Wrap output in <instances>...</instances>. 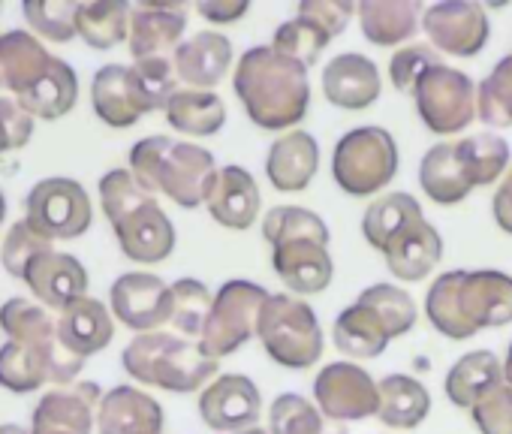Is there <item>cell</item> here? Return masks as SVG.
Instances as JSON below:
<instances>
[{
	"instance_id": "cell-3",
	"label": "cell",
	"mask_w": 512,
	"mask_h": 434,
	"mask_svg": "<svg viewBox=\"0 0 512 434\" xmlns=\"http://www.w3.org/2000/svg\"><path fill=\"white\" fill-rule=\"evenodd\" d=\"M100 205L127 260L154 266L172 257L175 227L169 214L130 169H109L100 178Z\"/></svg>"
},
{
	"instance_id": "cell-31",
	"label": "cell",
	"mask_w": 512,
	"mask_h": 434,
	"mask_svg": "<svg viewBox=\"0 0 512 434\" xmlns=\"http://www.w3.org/2000/svg\"><path fill=\"white\" fill-rule=\"evenodd\" d=\"M79 100V79H76V70L55 58L52 67L22 94L16 97V103L31 115V118H40V121H55V118H64Z\"/></svg>"
},
{
	"instance_id": "cell-27",
	"label": "cell",
	"mask_w": 512,
	"mask_h": 434,
	"mask_svg": "<svg viewBox=\"0 0 512 434\" xmlns=\"http://www.w3.org/2000/svg\"><path fill=\"white\" fill-rule=\"evenodd\" d=\"M58 338L73 356L88 359L112 344L115 338L112 311L100 299L85 296L58 314Z\"/></svg>"
},
{
	"instance_id": "cell-49",
	"label": "cell",
	"mask_w": 512,
	"mask_h": 434,
	"mask_svg": "<svg viewBox=\"0 0 512 434\" xmlns=\"http://www.w3.org/2000/svg\"><path fill=\"white\" fill-rule=\"evenodd\" d=\"M470 416L479 434H512V383H497L470 410Z\"/></svg>"
},
{
	"instance_id": "cell-8",
	"label": "cell",
	"mask_w": 512,
	"mask_h": 434,
	"mask_svg": "<svg viewBox=\"0 0 512 434\" xmlns=\"http://www.w3.org/2000/svg\"><path fill=\"white\" fill-rule=\"evenodd\" d=\"M269 296L272 293L266 287L253 281H226L214 293V305L199 338L202 350L220 362L223 356H232L250 338H256V326H260V314Z\"/></svg>"
},
{
	"instance_id": "cell-50",
	"label": "cell",
	"mask_w": 512,
	"mask_h": 434,
	"mask_svg": "<svg viewBox=\"0 0 512 434\" xmlns=\"http://www.w3.org/2000/svg\"><path fill=\"white\" fill-rule=\"evenodd\" d=\"M154 112L166 109V103L172 100V94L178 91L175 82H178V73H175V64L169 58H145V61H136L133 64Z\"/></svg>"
},
{
	"instance_id": "cell-23",
	"label": "cell",
	"mask_w": 512,
	"mask_h": 434,
	"mask_svg": "<svg viewBox=\"0 0 512 434\" xmlns=\"http://www.w3.org/2000/svg\"><path fill=\"white\" fill-rule=\"evenodd\" d=\"M172 64L187 88L211 91L232 67V43L220 31H199L172 52Z\"/></svg>"
},
{
	"instance_id": "cell-43",
	"label": "cell",
	"mask_w": 512,
	"mask_h": 434,
	"mask_svg": "<svg viewBox=\"0 0 512 434\" xmlns=\"http://www.w3.org/2000/svg\"><path fill=\"white\" fill-rule=\"evenodd\" d=\"M476 115L488 127H512V55L500 58L476 85Z\"/></svg>"
},
{
	"instance_id": "cell-41",
	"label": "cell",
	"mask_w": 512,
	"mask_h": 434,
	"mask_svg": "<svg viewBox=\"0 0 512 434\" xmlns=\"http://www.w3.org/2000/svg\"><path fill=\"white\" fill-rule=\"evenodd\" d=\"M214 305V293L196 281V278H181L172 284V314H169V326L181 335V338H202L208 314Z\"/></svg>"
},
{
	"instance_id": "cell-11",
	"label": "cell",
	"mask_w": 512,
	"mask_h": 434,
	"mask_svg": "<svg viewBox=\"0 0 512 434\" xmlns=\"http://www.w3.org/2000/svg\"><path fill=\"white\" fill-rule=\"evenodd\" d=\"M85 359L73 356L61 341L52 347H31L7 341L0 347V386L10 392H34L43 383L70 386L76 383Z\"/></svg>"
},
{
	"instance_id": "cell-35",
	"label": "cell",
	"mask_w": 512,
	"mask_h": 434,
	"mask_svg": "<svg viewBox=\"0 0 512 434\" xmlns=\"http://www.w3.org/2000/svg\"><path fill=\"white\" fill-rule=\"evenodd\" d=\"M422 214V205L413 193L407 190H395V193H386L380 199H374L368 208H365V217H362V236L365 242L374 248V251H386L389 242L404 230L410 227L413 221H419Z\"/></svg>"
},
{
	"instance_id": "cell-54",
	"label": "cell",
	"mask_w": 512,
	"mask_h": 434,
	"mask_svg": "<svg viewBox=\"0 0 512 434\" xmlns=\"http://www.w3.org/2000/svg\"><path fill=\"white\" fill-rule=\"evenodd\" d=\"M491 211H494V221L503 233L512 236V166L506 169L494 199H491Z\"/></svg>"
},
{
	"instance_id": "cell-14",
	"label": "cell",
	"mask_w": 512,
	"mask_h": 434,
	"mask_svg": "<svg viewBox=\"0 0 512 434\" xmlns=\"http://www.w3.org/2000/svg\"><path fill=\"white\" fill-rule=\"evenodd\" d=\"M112 314L133 332H160L172 314V284L151 272H127L109 290Z\"/></svg>"
},
{
	"instance_id": "cell-46",
	"label": "cell",
	"mask_w": 512,
	"mask_h": 434,
	"mask_svg": "<svg viewBox=\"0 0 512 434\" xmlns=\"http://www.w3.org/2000/svg\"><path fill=\"white\" fill-rule=\"evenodd\" d=\"M269 434H323V413L299 392H284L269 407Z\"/></svg>"
},
{
	"instance_id": "cell-13",
	"label": "cell",
	"mask_w": 512,
	"mask_h": 434,
	"mask_svg": "<svg viewBox=\"0 0 512 434\" xmlns=\"http://www.w3.org/2000/svg\"><path fill=\"white\" fill-rule=\"evenodd\" d=\"M314 398L326 419L359 422L377 416L380 383L356 362H329L314 380Z\"/></svg>"
},
{
	"instance_id": "cell-39",
	"label": "cell",
	"mask_w": 512,
	"mask_h": 434,
	"mask_svg": "<svg viewBox=\"0 0 512 434\" xmlns=\"http://www.w3.org/2000/svg\"><path fill=\"white\" fill-rule=\"evenodd\" d=\"M263 239L278 248L284 242H296V239H311L320 245H329V227L326 221L302 205H275L269 208V214L263 217Z\"/></svg>"
},
{
	"instance_id": "cell-53",
	"label": "cell",
	"mask_w": 512,
	"mask_h": 434,
	"mask_svg": "<svg viewBox=\"0 0 512 434\" xmlns=\"http://www.w3.org/2000/svg\"><path fill=\"white\" fill-rule=\"evenodd\" d=\"M196 10L211 25H232V22L247 16L250 0H199Z\"/></svg>"
},
{
	"instance_id": "cell-16",
	"label": "cell",
	"mask_w": 512,
	"mask_h": 434,
	"mask_svg": "<svg viewBox=\"0 0 512 434\" xmlns=\"http://www.w3.org/2000/svg\"><path fill=\"white\" fill-rule=\"evenodd\" d=\"M100 386L97 383H70L46 392L34 407L31 434H91L100 410Z\"/></svg>"
},
{
	"instance_id": "cell-38",
	"label": "cell",
	"mask_w": 512,
	"mask_h": 434,
	"mask_svg": "<svg viewBox=\"0 0 512 434\" xmlns=\"http://www.w3.org/2000/svg\"><path fill=\"white\" fill-rule=\"evenodd\" d=\"M0 329L10 341L31 344V347H52L58 344V320L46 311V305L31 299H10L0 305Z\"/></svg>"
},
{
	"instance_id": "cell-25",
	"label": "cell",
	"mask_w": 512,
	"mask_h": 434,
	"mask_svg": "<svg viewBox=\"0 0 512 434\" xmlns=\"http://www.w3.org/2000/svg\"><path fill=\"white\" fill-rule=\"evenodd\" d=\"M320 169V145L308 130L284 133L266 154L269 184L281 193L305 190Z\"/></svg>"
},
{
	"instance_id": "cell-57",
	"label": "cell",
	"mask_w": 512,
	"mask_h": 434,
	"mask_svg": "<svg viewBox=\"0 0 512 434\" xmlns=\"http://www.w3.org/2000/svg\"><path fill=\"white\" fill-rule=\"evenodd\" d=\"M4 217H7V199L0 193V224H4Z\"/></svg>"
},
{
	"instance_id": "cell-12",
	"label": "cell",
	"mask_w": 512,
	"mask_h": 434,
	"mask_svg": "<svg viewBox=\"0 0 512 434\" xmlns=\"http://www.w3.org/2000/svg\"><path fill=\"white\" fill-rule=\"evenodd\" d=\"M422 31L431 49L452 58H476L491 37V22L476 0H440L434 7H425Z\"/></svg>"
},
{
	"instance_id": "cell-37",
	"label": "cell",
	"mask_w": 512,
	"mask_h": 434,
	"mask_svg": "<svg viewBox=\"0 0 512 434\" xmlns=\"http://www.w3.org/2000/svg\"><path fill=\"white\" fill-rule=\"evenodd\" d=\"M130 16L133 7L124 0H94V4L79 7L76 31L91 49L109 52L118 43L130 40Z\"/></svg>"
},
{
	"instance_id": "cell-20",
	"label": "cell",
	"mask_w": 512,
	"mask_h": 434,
	"mask_svg": "<svg viewBox=\"0 0 512 434\" xmlns=\"http://www.w3.org/2000/svg\"><path fill=\"white\" fill-rule=\"evenodd\" d=\"M25 284L40 299V305L67 311L73 302L88 296V269L73 254L46 251L28 266Z\"/></svg>"
},
{
	"instance_id": "cell-22",
	"label": "cell",
	"mask_w": 512,
	"mask_h": 434,
	"mask_svg": "<svg viewBox=\"0 0 512 434\" xmlns=\"http://www.w3.org/2000/svg\"><path fill=\"white\" fill-rule=\"evenodd\" d=\"M272 266L278 278L284 281V287L299 296H317L329 290L335 278L329 245H320L311 239H296V242H284L272 248Z\"/></svg>"
},
{
	"instance_id": "cell-30",
	"label": "cell",
	"mask_w": 512,
	"mask_h": 434,
	"mask_svg": "<svg viewBox=\"0 0 512 434\" xmlns=\"http://www.w3.org/2000/svg\"><path fill=\"white\" fill-rule=\"evenodd\" d=\"M419 184L437 205H458L470 196L473 181L458 160L455 142H437L419 163Z\"/></svg>"
},
{
	"instance_id": "cell-40",
	"label": "cell",
	"mask_w": 512,
	"mask_h": 434,
	"mask_svg": "<svg viewBox=\"0 0 512 434\" xmlns=\"http://www.w3.org/2000/svg\"><path fill=\"white\" fill-rule=\"evenodd\" d=\"M458 160L467 169L473 187L494 184L509 169V145L497 133H476L455 142Z\"/></svg>"
},
{
	"instance_id": "cell-45",
	"label": "cell",
	"mask_w": 512,
	"mask_h": 434,
	"mask_svg": "<svg viewBox=\"0 0 512 434\" xmlns=\"http://www.w3.org/2000/svg\"><path fill=\"white\" fill-rule=\"evenodd\" d=\"M79 7L82 4H76V0H28L22 13L40 37L52 43H70L79 34L76 31Z\"/></svg>"
},
{
	"instance_id": "cell-36",
	"label": "cell",
	"mask_w": 512,
	"mask_h": 434,
	"mask_svg": "<svg viewBox=\"0 0 512 434\" xmlns=\"http://www.w3.org/2000/svg\"><path fill=\"white\" fill-rule=\"evenodd\" d=\"M332 341L350 359H374L389 347L392 338H389L386 326L380 323V317L371 308L356 302L335 317Z\"/></svg>"
},
{
	"instance_id": "cell-1",
	"label": "cell",
	"mask_w": 512,
	"mask_h": 434,
	"mask_svg": "<svg viewBox=\"0 0 512 434\" xmlns=\"http://www.w3.org/2000/svg\"><path fill=\"white\" fill-rule=\"evenodd\" d=\"M232 88L247 118L263 130H287L299 124L311 106L308 67L275 46L247 49L235 64Z\"/></svg>"
},
{
	"instance_id": "cell-9",
	"label": "cell",
	"mask_w": 512,
	"mask_h": 434,
	"mask_svg": "<svg viewBox=\"0 0 512 434\" xmlns=\"http://www.w3.org/2000/svg\"><path fill=\"white\" fill-rule=\"evenodd\" d=\"M422 124L437 136H455L476 118V85L467 73L437 64L413 88Z\"/></svg>"
},
{
	"instance_id": "cell-18",
	"label": "cell",
	"mask_w": 512,
	"mask_h": 434,
	"mask_svg": "<svg viewBox=\"0 0 512 434\" xmlns=\"http://www.w3.org/2000/svg\"><path fill=\"white\" fill-rule=\"evenodd\" d=\"M187 28V7L169 4V0H145L133 7L130 16V55L136 61L166 58V52L178 49Z\"/></svg>"
},
{
	"instance_id": "cell-48",
	"label": "cell",
	"mask_w": 512,
	"mask_h": 434,
	"mask_svg": "<svg viewBox=\"0 0 512 434\" xmlns=\"http://www.w3.org/2000/svg\"><path fill=\"white\" fill-rule=\"evenodd\" d=\"M437 64H443L437 49H431V46H425V43H407V46H401V49L392 55V61H389V79H392V85H395L401 94H413L416 82H419L431 67H437Z\"/></svg>"
},
{
	"instance_id": "cell-29",
	"label": "cell",
	"mask_w": 512,
	"mask_h": 434,
	"mask_svg": "<svg viewBox=\"0 0 512 434\" xmlns=\"http://www.w3.org/2000/svg\"><path fill=\"white\" fill-rule=\"evenodd\" d=\"M55 55L28 31L0 34V91L22 97L49 67Z\"/></svg>"
},
{
	"instance_id": "cell-33",
	"label": "cell",
	"mask_w": 512,
	"mask_h": 434,
	"mask_svg": "<svg viewBox=\"0 0 512 434\" xmlns=\"http://www.w3.org/2000/svg\"><path fill=\"white\" fill-rule=\"evenodd\" d=\"M431 413V392L410 374H389L380 380V410L377 419L389 428L410 431Z\"/></svg>"
},
{
	"instance_id": "cell-56",
	"label": "cell",
	"mask_w": 512,
	"mask_h": 434,
	"mask_svg": "<svg viewBox=\"0 0 512 434\" xmlns=\"http://www.w3.org/2000/svg\"><path fill=\"white\" fill-rule=\"evenodd\" d=\"M503 380H506V383H512V344H509L506 359H503Z\"/></svg>"
},
{
	"instance_id": "cell-32",
	"label": "cell",
	"mask_w": 512,
	"mask_h": 434,
	"mask_svg": "<svg viewBox=\"0 0 512 434\" xmlns=\"http://www.w3.org/2000/svg\"><path fill=\"white\" fill-rule=\"evenodd\" d=\"M497 383H503V362L491 350H473L449 368L446 398L461 410H473Z\"/></svg>"
},
{
	"instance_id": "cell-17",
	"label": "cell",
	"mask_w": 512,
	"mask_h": 434,
	"mask_svg": "<svg viewBox=\"0 0 512 434\" xmlns=\"http://www.w3.org/2000/svg\"><path fill=\"white\" fill-rule=\"evenodd\" d=\"M91 103L103 124L109 127H133L142 115L154 112L139 76L127 64H106L94 73Z\"/></svg>"
},
{
	"instance_id": "cell-51",
	"label": "cell",
	"mask_w": 512,
	"mask_h": 434,
	"mask_svg": "<svg viewBox=\"0 0 512 434\" xmlns=\"http://www.w3.org/2000/svg\"><path fill=\"white\" fill-rule=\"evenodd\" d=\"M359 7L353 4V0H302L299 4V13L296 16H305L311 22H317L320 28H326L335 37H341L353 19Z\"/></svg>"
},
{
	"instance_id": "cell-10",
	"label": "cell",
	"mask_w": 512,
	"mask_h": 434,
	"mask_svg": "<svg viewBox=\"0 0 512 434\" xmlns=\"http://www.w3.org/2000/svg\"><path fill=\"white\" fill-rule=\"evenodd\" d=\"M25 221L52 242H70L88 233L94 208L88 190L73 178H43L28 193Z\"/></svg>"
},
{
	"instance_id": "cell-7",
	"label": "cell",
	"mask_w": 512,
	"mask_h": 434,
	"mask_svg": "<svg viewBox=\"0 0 512 434\" xmlns=\"http://www.w3.org/2000/svg\"><path fill=\"white\" fill-rule=\"evenodd\" d=\"M395 136L377 124L344 133L332 151V178L347 196H371L398 175Z\"/></svg>"
},
{
	"instance_id": "cell-21",
	"label": "cell",
	"mask_w": 512,
	"mask_h": 434,
	"mask_svg": "<svg viewBox=\"0 0 512 434\" xmlns=\"http://www.w3.org/2000/svg\"><path fill=\"white\" fill-rule=\"evenodd\" d=\"M205 205H208V214L220 227L247 230L256 224V217H260L263 193H260L256 178L244 166L229 163L217 172V181H214Z\"/></svg>"
},
{
	"instance_id": "cell-24",
	"label": "cell",
	"mask_w": 512,
	"mask_h": 434,
	"mask_svg": "<svg viewBox=\"0 0 512 434\" xmlns=\"http://www.w3.org/2000/svg\"><path fill=\"white\" fill-rule=\"evenodd\" d=\"M100 434H163V407L136 386H112L97 410Z\"/></svg>"
},
{
	"instance_id": "cell-26",
	"label": "cell",
	"mask_w": 512,
	"mask_h": 434,
	"mask_svg": "<svg viewBox=\"0 0 512 434\" xmlns=\"http://www.w3.org/2000/svg\"><path fill=\"white\" fill-rule=\"evenodd\" d=\"M383 257H386L389 272L398 281H422L443 260V239H440V233H437L434 224H428L425 217H419V221H413L410 227H404L389 242V248L383 251Z\"/></svg>"
},
{
	"instance_id": "cell-58",
	"label": "cell",
	"mask_w": 512,
	"mask_h": 434,
	"mask_svg": "<svg viewBox=\"0 0 512 434\" xmlns=\"http://www.w3.org/2000/svg\"><path fill=\"white\" fill-rule=\"evenodd\" d=\"M238 434H269L266 428H260V425H256V428H247V431H238Z\"/></svg>"
},
{
	"instance_id": "cell-2",
	"label": "cell",
	"mask_w": 512,
	"mask_h": 434,
	"mask_svg": "<svg viewBox=\"0 0 512 434\" xmlns=\"http://www.w3.org/2000/svg\"><path fill=\"white\" fill-rule=\"evenodd\" d=\"M428 323L449 341L512 323V278L497 269L446 272L425 296Z\"/></svg>"
},
{
	"instance_id": "cell-28",
	"label": "cell",
	"mask_w": 512,
	"mask_h": 434,
	"mask_svg": "<svg viewBox=\"0 0 512 434\" xmlns=\"http://www.w3.org/2000/svg\"><path fill=\"white\" fill-rule=\"evenodd\" d=\"M419 0H362L356 16L362 37L374 46H404L422 28Z\"/></svg>"
},
{
	"instance_id": "cell-19",
	"label": "cell",
	"mask_w": 512,
	"mask_h": 434,
	"mask_svg": "<svg viewBox=\"0 0 512 434\" xmlns=\"http://www.w3.org/2000/svg\"><path fill=\"white\" fill-rule=\"evenodd\" d=\"M383 91L377 64L362 52H341L323 70V94L332 106L359 112L368 109Z\"/></svg>"
},
{
	"instance_id": "cell-6",
	"label": "cell",
	"mask_w": 512,
	"mask_h": 434,
	"mask_svg": "<svg viewBox=\"0 0 512 434\" xmlns=\"http://www.w3.org/2000/svg\"><path fill=\"white\" fill-rule=\"evenodd\" d=\"M256 338H260L272 362H278L281 368H296V371L317 365L326 347L314 308L296 299L293 293L269 296L260 314V326H256Z\"/></svg>"
},
{
	"instance_id": "cell-42",
	"label": "cell",
	"mask_w": 512,
	"mask_h": 434,
	"mask_svg": "<svg viewBox=\"0 0 512 434\" xmlns=\"http://www.w3.org/2000/svg\"><path fill=\"white\" fill-rule=\"evenodd\" d=\"M356 302L371 308L380 317V323L386 326L392 341L407 335L416 326V320H419L413 296L407 290H401L398 284H374V287L362 290Z\"/></svg>"
},
{
	"instance_id": "cell-44",
	"label": "cell",
	"mask_w": 512,
	"mask_h": 434,
	"mask_svg": "<svg viewBox=\"0 0 512 434\" xmlns=\"http://www.w3.org/2000/svg\"><path fill=\"white\" fill-rule=\"evenodd\" d=\"M329 43H332V34L326 28H320L317 22L305 19V16H296V19L284 22L275 31V40H272V46L278 52L290 55L293 61L305 64V67H314Z\"/></svg>"
},
{
	"instance_id": "cell-34",
	"label": "cell",
	"mask_w": 512,
	"mask_h": 434,
	"mask_svg": "<svg viewBox=\"0 0 512 434\" xmlns=\"http://www.w3.org/2000/svg\"><path fill=\"white\" fill-rule=\"evenodd\" d=\"M166 121L172 130L184 136H214L226 124V103L214 91H196V88H178L172 100L166 103Z\"/></svg>"
},
{
	"instance_id": "cell-52",
	"label": "cell",
	"mask_w": 512,
	"mask_h": 434,
	"mask_svg": "<svg viewBox=\"0 0 512 434\" xmlns=\"http://www.w3.org/2000/svg\"><path fill=\"white\" fill-rule=\"evenodd\" d=\"M34 133V118L10 97H0V154L28 145Z\"/></svg>"
},
{
	"instance_id": "cell-15",
	"label": "cell",
	"mask_w": 512,
	"mask_h": 434,
	"mask_svg": "<svg viewBox=\"0 0 512 434\" xmlns=\"http://www.w3.org/2000/svg\"><path fill=\"white\" fill-rule=\"evenodd\" d=\"M199 416L214 431L238 434L260 422L263 395L244 374H217L199 395Z\"/></svg>"
},
{
	"instance_id": "cell-47",
	"label": "cell",
	"mask_w": 512,
	"mask_h": 434,
	"mask_svg": "<svg viewBox=\"0 0 512 434\" xmlns=\"http://www.w3.org/2000/svg\"><path fill=\"white\" fill-rule=\"evenodd\" d=\"M46 251H55V242L46 239L43 233H37L28 221H19L4 239V248H0V263H4L7 275H13L16 281H25L28 266Z\"/></svg>"
},
{
	"instance_id": "cell-5",
	"label": "cell",
	"mask_w": 512,
	"mask_h": 434,
	"mask_svg": "<svg viewBox=\"0 0 512 434\" xmlns=\"http://www.w3.org/2000/svg\"><path fill=\"white\" fill-rule=\"evenodd\" d=\"M124 371L145 386H160L166 392H196L205 389L220 362L211 359L199 341L178 338L169 332H145L136 335L121 353Z\"/></svg>"
},
{
	"instance_id": "cell-55",
	"label": "cell",
	"mask_w": 512,
	"mask_h": 434,
	"mask_svg": "<svg viewBox=\"0 0 512 434\" xmlns=\"http://www.w3.org/2000/svg\"><path fill=\"white\" fill-rule=\"evenodd\" d=\"M0 434H31V431L16 425V422H4V425H0Z\"/></svg>"
},
{
	"instance_id": "cell-4",
	"label": "cell",
	"mask_w": 512,
	"mask_h": 434,
	"mask_svg": "<svg viewBox=\"0 0 512 434\" xmlns=\"http://www.w3.org/2000/svg\"><path fill=\"white\" fill-rule=\"evenodd\" d=\"M130 172L148 193H163L181 208H199L220 169L214 154L202 145L172 136H145L130 148Z\"/></svg>"
}]
</instances>
